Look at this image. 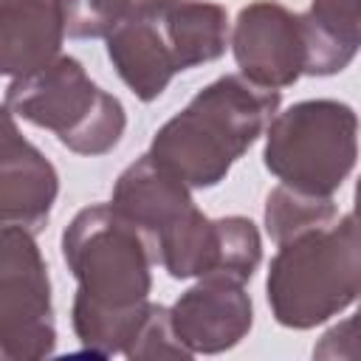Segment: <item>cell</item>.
Listing matches in <instances>:
<instances>
[{"label": "cell", "mask_w": 361, "mask_h": 361, "mask_svg": "<svg viewBox=\"0 0 361 361\" xmlns=\"http://www.w3.org/2000/svg\"><path fill=\"white\" fill-rule=\"evenodd\" d=\"M76 276L73 330L93 355H116L133 336L152 290V245L110 203L82 209L62 234Z\"/></svg>", "instance_id": "1"}, {"label": "cell", "mask_w": 361, "mask_h": 361, "mask_svg": "<svg viewBox=\"0 0 361 361\" xmlns=\"http://www.w3.org/2000/svg\"><path fill=\"white\" fill-rule=\"evenodd\" d=\"M276 110L279 90L262 87L243 73H226L158 127L149 155L189 189L217 186L231 164L265 133Z\"/></svg>", "instance_id": "2"}, {"label": "cell", "mask_w": 361, "mask_h": 361, "mask_svg": "<svg viewBox=\"0 0 361 361\" xmlns=\"http://www.w3.org/2000/svg\"><path fill=\"white\" fill-rule=\"evenodd\" d=\"M361 288L355 214L310 228L279 245L268 271V305L282 327L310 330L347 310Z\"/></svg>", "instance_id": "3"}, {"label": "cell", "mask_w": 361, "mask_h": 361, "mask_svg": "<svg viewBox=\"0 0 361 361\" xmlns=\"http://www.w3.org/2000/svg\"><path fill=\"white\" fill-rule=\"evenodd\" d=\"M6 107L23 121L51 130L79 155L110 152L127 127L121 102L90 82L82 62L73 56H54L14 76L6 90Z\"/></svg>", "instance_id": "4"}, {"label": "cell", "mask_w": 361, "mask_h": 361, "mask_svg": "<svg viewBox=\"0 0 361 361\" xmlns=\"http://www.w3.org/2000/svg\"><path fill=\"white\" fill-rule=\"evenodd\" d=\"M358 155L355 110L336 99H307L276 113L265 127V166L285 186L330 195L347 180Z\"/></svg>", "instance_id": "5"}, {"label": "cell", "mask_w": 361, "mask_h": 361, "mask_svg": "<svg viewBox=\"0 0 361 361\" xmlns=\"http://www.w3.org/2000/svg\"><path fill=\"white\" fill-rule=\"evenodd\" d=\"M51 279L34 231L0 226V355L34 361L54 353Z\"/></svg>", "instance_id": "6"}, {"label": "cell", "mask_w": 361, "mask_h": 361, "mask_svg": "<svg viewBox=\"0 0 361 361\" xmlns=\"http://www.w3.org/2000/svg\"><path fill=\"white\" fill-rule=\"evenodd\" d=\"M152 254L175 279L223 274L248 282L262 259V240L248 217L228 214L209 220L192 206L155 237Z\"/></svg>", "instance_id": "7"}, {"label": "cell", "mask_w": 361, "mask_h": 361, "mask_svg": "<svg viewBox=\"0 0 361 361\" xmlns=\"http://www.w3.org/2000/svg\"><path fill=\"white\" fill-rule=\"evenodd\" d=\"M231 51L245 79L262 87H288L305 73L302 17L274 0L248 3L234 23Z\"/></svg>", "instance_id": "8"}, {"label": "cell", "mask_w": 361, "mask_h": 361, "mask_svg": "<svg viewBox=\"0 0 361 361\" xmlns=\"http://www.w3.org/2000/svg\"><path fill=\"white\" fill-rule=\"evenodd\" d=\"M169 319L178 341L192 355H212L237 347L248 336L254 307L243 282L223 274H206L197 285L178 296L169 307Z\"/></svg>", "instance_id": "9"}, {"label": "cell", "mask_w": 361, "mask_h": 361, "mask_svg": "<svg viewBox=\"0 0 361 361\" xmlns=\"http://www.w3.org/2000/svg\"><path fill=\"white\" fill-rule=\"evenodd\" d=\"M59 195L54 164L23 135L0 147V226L39 231Z\"/></svg>", "instance_id": "10"}, {"label": "cell", "mask_w": 361, "mask_h": 361, "mask_svg": "<svg viewBox=\"0 0 361 361\" xmlns=\"http://www.w3.org/2000/svg\"><path fill=\"white\" fill-rule=\"evenodd\" d=\"M110 206L152 245L164 228L195 206V200L189 186L147 152L118 175Z\"/></svg>", "instance_id": "11"}, {"label": "cell", "mask_w": 361, "mask_h": 361, "mask_svg": "<svg viewBox=\"0 0 361 361\" xmlns=\"http://www.w3.org/2000/svg\"><path fill=\"white\" fill-rule=\"evenodd\" d=\"M158 14L161 8L133 11L104 37L116 73L141 102L158 99L178 73Z\"/></svg>", "instance_id": "12"}, {"label": "cell", "mask_w": 361, "mask_h": 361, "mask_svg": "<svg viewBox=\"0 0 361 361\" xmlns=\"http://www.w3.org/2000/svg\"><path fill=\"white\" fill-rule=\"evenodd\" d=\"M62 39L59 0H0V76H23L51 62Z\"/></svg>", "instance_id": "13"}, {"label": "cell", "mask_w": 361, "mask_h": 361, "mask_svg": "<svg viewBox=\"0 0 361 361\" xmlns=\"http://www.w3.org/2000/svg\"><path fill=\"white\" fill-rule=\"evenodd\" d=\"M299 17L307 76H333L355 59L361 45V0H313L310 11Z\"/></svg>", "instance_id": "14"}, {"label": "cell", "mask_w": 361, "mask_h": 361, "mask_svg": "<svg viewBox=\"0 0 361 361\" xmlns=\"http://www.w3.org/2000/svg\"><path fill=\"white\" fill-rule=\"evenodd\" d=\"M158 17L175 71L214 62L228 48V14L217 3L175 0L164 6Z\"/></svg>", "instance_id": "15"}, {"label": "cell", "mask_w": 361, "mask_h": 361, "mask_svg": "<svg viewBox=\"0 0 361 361\" xmlns=\"http://www.w3.org/2000/svg\"><path fill=\"white\" fill-rule=\"evenodd\" d=\"M336 217L338 209L330 195H307L279 183L265 197V231L276 245L310 228L330 226Z\"/></svg>", "instance_id": "16"}, {"label": "cell", "mask_w": 361, "mask_h": 361, "mask_svg": "<svg viewBox=\"0 0 361 361\" xmlns=\"http://www.w3.org/2000/svg\"><path fill=\"white\" fill-rule=\"evenodd\" d=\"M127 358L135 361H152V358H192V353L178 341L169 319V307L147 302L133 336L127 338L124 350Z\"/></svg>", "instance_id": "17"}, {"label": "cell", "mask_w": 361, "mask_h": 361, "mask_svg": "<svg viewBox=\"0 0 361 361\" xmlns=\"http://www.w3.org/2000/svg\"><path fill=\"white\" fill-rule=\"evenodd\" d=\"M59 6L68 37L96 39L127 20L138 8V0H59Z\"/></svg>", "instance_id": "18"}, {"label": "cell", "mask_w": 361, "mask_h": 361, "mask_svg": "<svg viewBox=\"0 0 361 361\" xmlns=\"http://www.w3.org/2000/svg\"><path fill=\"white\" fill-rule=\"evenodd\" d=\"M20 135V130H17V121H14V113L6 107V104H0V147L6 144V141H11V138H17Z\"/></svg>", "instance_id": "19"}, {"label": "cell", "mask_w": 361, "mask_h": 361, "mask_svg": "<svg viewBox=\"0 0 361 361\" xmlns=\"http://www.w3.org/2000/svg\"><path fill=\"white\" fill-rule=\"evenodd\" d=\"M169 3H175V0H169Z\"/></svg>", "instance_id": "20"}]
</instances>
